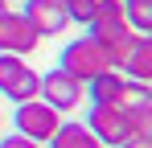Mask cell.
<instances>
[{"label": "cell", "instance_id": "6da1fadb", "mask_svg": "<svg viewBox=\"0 0 152 148\" xmlns=\"http://www.w3.org/2000/svg\"><path fill=\"white\" fill-rule=\"evenodd\" d=\"M58 70H66L74 82H91V78H99L103 70H115L111 62H107V53L99 49V41L91 37V33H82V37H74V41H66V49H62V58H58Z\"/></svg>", "mask_w": 152, "mask_h": 148}, {"label": "cell", "instance_id": "7a4b0ae2", "mask_svg": "<svg viewBox=\"0 0 152 148\" xmlns=\"http://www.w3.org/2000/svg\"><path fill=\"white\" fill-rule=\"evenodd\" d=\"M37 86H41V74L21 53H0V95L4 99L29 103V99H37Z\"/></svg>", "mask_w": 152, "mask_h": 148}, {"label": "cell", "instance_id": "3957f363", "mask_svg": "<svg viewBox=\"0 0 152 148\" xmlns=\"http://www.w3.org/2000/svg\"><path fill=\"white\" fill-rule=\"evenodd\" d=\"M82 95H86V86H82V82H74V78H70L66 70H58V66H53V70H45V74H41L37 99H41V103H50L58 115L74 111L78 103H82Z\"/></svg>", "mask_w": 152, "mask_h": 148}, {"label": "cell", "instance_id": "277c9868", "mask_svg": "<svg viewBox=\"0 0 152 148\" xmlns=\"http://www.w3.org/2000/svg\"><path fill=\"white\" fill-rule=\"evenodd\" d=\"M86 127L95 132V140L103 148H119L124 140H132V123H127L124 107H103V103H91V115H86Z\"/></svg>", "mask_w": 152, "mask_h": 148}, {"label": "cell", "instance_id": "5b68a950", "mask_svg": "<svg viewBox=\"0 0 152 148\" xmlns=\"http://www.w3.org/2000/svg\"><path fill=\"white\" fill-rule=\"evenodd\" d=\"M12 123H17V132H21V136L37 140V144H45L53 132H58L62 115L53 111L50 103H41V99H29V103H17V115H12Z\"/></svg>", "mask_w": 152, "mask_h": 148}, {"label": "cell", "instance_id": "8992f818", "mask_svg": "<svg viewBox=\"0 0 152 148\" xmlns=\"http://www.w3.org/2000/svg\"><path fill=\"white\" fill-rule=\"evenodd\" d=\"M37 45H41L37 29H33L21 12L4 8V12H0V53H21V58H29Z\"/></svg>", "mask_w": 152, "mask_h": 148}, {"label": "cell", "instance_id": "52a82bcc", "mask_svg": "<svg viewBox=\"0 0 152 148\" xmlns=\"http://www.w3.org/2000/svg\"><path fill=\"white\" fill-rule=\"evenodd\" d=\"M140 86H148V82H132V78H124L119 70H103L99 78H91V82H86L91 103H103V107H127L132 95H136Z\"/></svg>", "mask_w": 152, "mask_h": 148}, {"label": "cell", "instance_id": "ba28073f", "mask_svg": "<svg viewBox=\"0 0 152 148\" xmlns=\"http://www.w3.org/2000/svg\"><path fill=\"white\" fill-rule=\"evenodd\" d=\"M33 29H37V37L45 41V37H58L70 17H66V8H62V0H25V12H21Z\"/></svg>", "mask_w": 152, "mask_h": 148}, {"label": "cell", "instance_id": "9c48e42d", "mask_svg": "<svg viewBox=\"0 0 152 148\" xmlns=\"http://www.w3.org/2000/svg\"><path fill=\"white\" fill-rule=\"evenodd\" d=\"M91 37L99 41V49L107 53V62L119 70V62L127 58V49L136 41V33L127 29V21H115V25H91Z\"/></svg>", "mask_w": 152, "mask_h": 148}, {"label": "cell", "instance_id": "30bf717a", "mask_svg": "<svg viewBox=\"0 0 152 148\" xmlns=\"http://www.w3.org/2000/svg\"><path fill=\"white\" fill-rule=\"evenodd\" d=\"M119 74L132 78V82H148V78H152V37H148V33H136L127 58L119 62Z\"/></svg>", "mask_w": 152, "mask_h": 148}, {"label": "cell", "instance_id": "8fae6325", "mask_svg": "<svg viewBox=\"0 0 152 148\" xmlns=\"http://www.w3.org/2000/svg\"><path fill=\"white\" fill-rule=\"evenodd\" d=\"M45 144H50V148H103L99 140H95V132H91L82 119H62L58 132H53Z\"/></svg>", "mask_w": 152, "mask_h": 148}, {"label": "cell", "instance_id": "7c38bea8", "mask_svg": "<svg viewBox=\"0 0 152 148\" xmlns=\"http://www.w3.org/2000/svg\"><path fill=\"white\" fill-rule=\"evenodd\" d=\"M124 21L132 33H152V0H124Z\"/></svg>", "mask_w": 152, "mask_h": 148}, {"label": "cell", "instance_id": "4fadbf2b", "mask_svg": "<svg viewBox=\"0 0 152 148\" xmlns=\"http://www.w3.org/2000/svg\"><path fill=\"white\" fill-rule=\"evenodd\" d=\"M62 8H66L70 25H91V17H95V0H66Z\"/></svg>", "mask_w": 152, "mask_h": 148}, {"label": "cell", "instance_id": "5bb4252c", "mask_svg": "<svg viewBox=\"0 0 152 148\" xmlns=\"http://www.w3.org/2000/svg\"><path fill=\"white\" fill-rule=\"evenodd\" d=\"M0 148H41V144L29 140V136H21V132H12V136H0Z\"/></svg>", "mask_w": 152, "mask_h": 148}, {"label": "cell", "instance_id": "9a60e30c", "mask_svg": "<svg viewBox=\"0 0 152 148\" xmlns=\"http://www.w3.org/2000/svg\"><path fill=\"white\" fill-rule=\"evenodd\" d=\"M119 148H148V136H132V140H124Z\"/></svg>", "mask_w": 152, "mask_h": 148}, {"label": "cell", "instance_id": "2e32d148", "mask_svg": "<svg viewBox=\"0 0 152 148\" xmlns=\"http://www.w3.org/2000/svg\"><path fill=\"white\" fill-rule=\"evenodd\" d=\"M0 136H4V115H0Z\"/></svg>", "mask_w": 152, "mask_h": 148}, {"label": "cell", "instance_id": "e0dca14e", "mask_svg": "<svg viewBox=\"0 0 152 148\" xmlns=\"http://www.w3.org/2000/svg\"><path fill=\"white\" fill-rule=\"evenodd\" d=\"M4 8H8V4H4V0H0V12H4Z\"/></svg>", "mask_w": 152, "mask_h": 148}, {"label": "cell", "instance_id": "ac0fdd59", "mask_svg": "<svg viewBox=\"0 0 152 148\" xmlns=\"http://www.w3.org/2000/svg\"><path fill=\"white\" fill-rule=\"evenodd\" d=\"M4 4H12V0H4Z\"/></svg>", "mask_w": 152, "mask_h": 148}, {"label": "cell", "instance_id": "d6986e66", "mask_svg": "<svg viewBox=\"0 0 152 148\" xmlns=\"http://www.w3.org/2000/svg\"><path fill=\"white\" fill-rule=\"evenodd\" d=\"M62 4H66V0H62Z\"/></svg>", "mask_w": 152, "mask_h": 148}]
</instances>
